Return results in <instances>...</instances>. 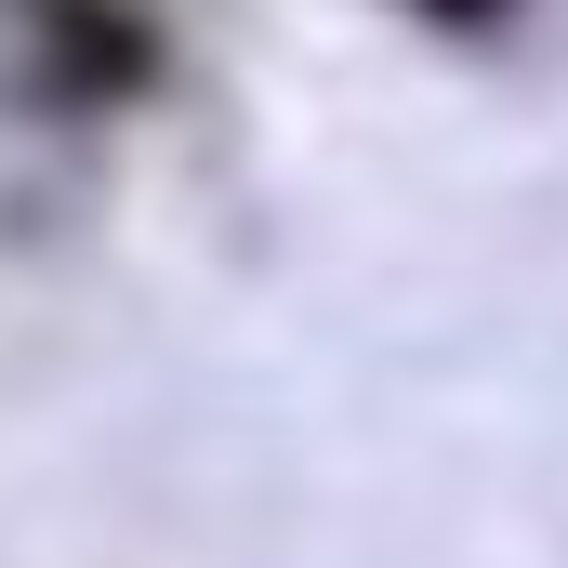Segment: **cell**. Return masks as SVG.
<instances>
[{"mask_svg": "<svg viewBox=\"0 0 568 568\" xmlns=\"http://www.w3.org/2000/svg\"><path fill=\"white\" fill-rule=\"evenodd\" d=\"M0 27H13L27 106H53V120H106V106L159 93V67H172L159 0H0Z\"/></svg>", "mask_w": 568, "mask_h": 568, "instance_id": "1", "label": "cell"}, {"mask_svg": "<svg viewBox=\"0 0 568 568\" xmlns=\"http://www.w3.org/2000/svg\"><path fill=\"white\" fill-rule=\"evenodd\" d=\"M410 13H424L436 40H503V27H516L529 0H410Z\"/></svg>", "mask_w": 568, "mask_h": 568, "instance_id": "2", "label": "cell"}]
</instances>
